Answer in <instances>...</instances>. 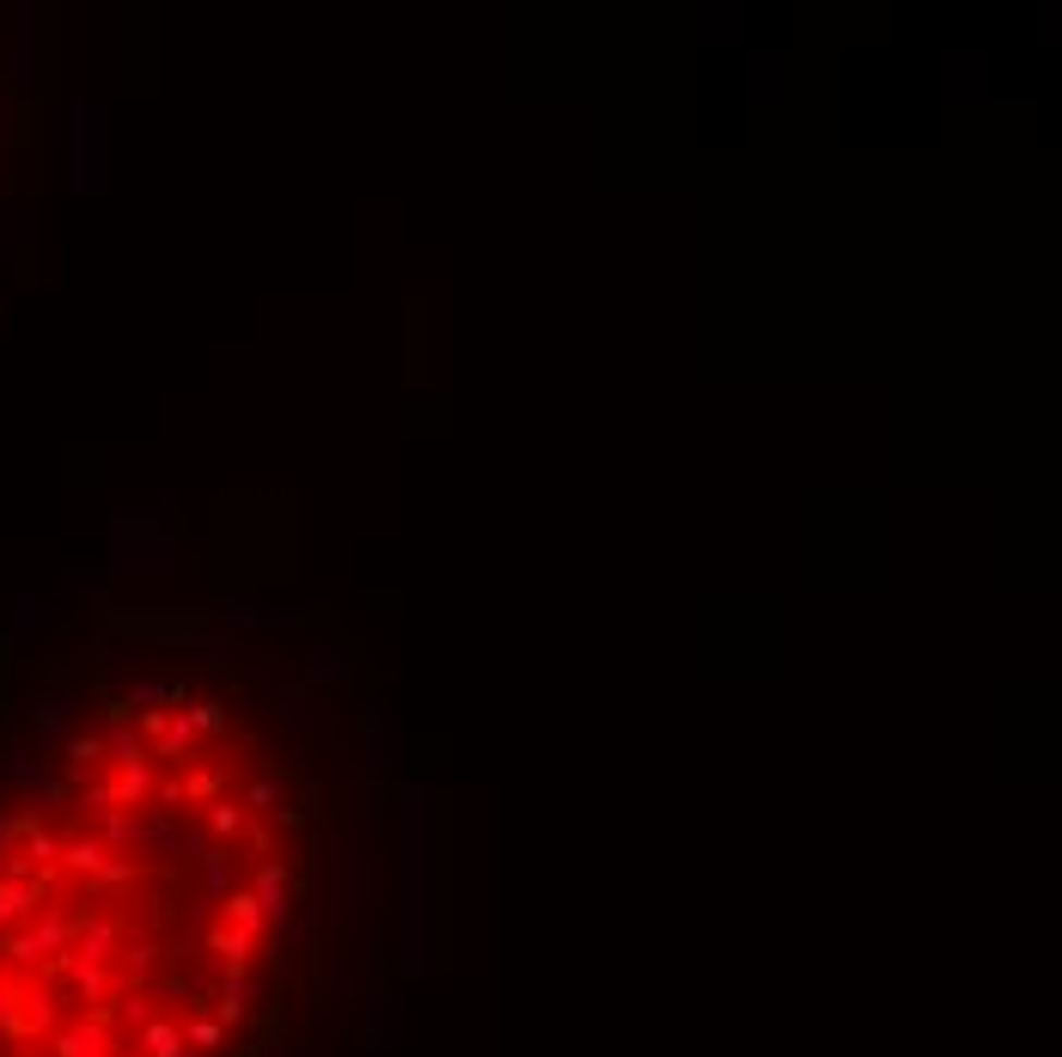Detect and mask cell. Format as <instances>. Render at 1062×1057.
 Returning <instances> with one entry per match:
<instances>
[{"label": "cell", "instance_id": "obj_1", "mask_svg": "<svg viewBox=\"0 0 1062 1057\" xmlns=\"http://www.w3.org/2000/svg\"><path fill=\"white\" fill-rule=\"evenodd\" d=\"M7 746L0 1057H293L318 880L288 764L184 672H56Z\"/></svg>", "mask_w": 1062, "mask_h": 1057}]
</instances>
